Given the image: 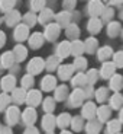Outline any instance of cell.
Listing matches in <instances>:
<instances>
[{
	"label": "cell",
	"mask_w": 123,
	"mask_h": 134,
	"mask_svg": "<svg viewBox=\"0 0 123 134\" xmlns=\"http://www.w3.org/2000/svg\"><path fill=\"white\" fill-rule=\"evenodd\" d=\"M100 28H101V24H100V20L96 19V18H93V19L90 20V24H88V29L93 31V32H99Z\"/></svg>",
	"instance_id": "obj_7"
},
{
	"label": "cell",
	"mask_w": 123,
	"mask_h": 134,
	"mask_svg": "<svg viewBox=\"0 0 123 134\" xmlns=\"http://www.w3.org/2000/svg\"><path fill=\"white\" fill-rule=\"evenodd\" d=\"M120 118H122V121H123V109H122V114H120Z\"/></svg>",
	"instance_id": "obj_19"
},
{
	"label": "cell",
	"mask_w": 123,
	"mask_h": 134,
	"mask_svg": "<svg viewBox=\"0 0 123 134\" xmlns=\"http://www.w3.org/2000/svg\"><path fill=\"white\" fill-rule=\"evenodd\" d=\"M28 35V26L26 25H20V26L16 28V38L17 40H23Z\"/></svg>",
	"instance_id": "obj_5"
},
{
	"label": "cell",
	"mask_w": 123,
	"mask_h": 134,
	"mask_svg": "<svg viewBox=\"0 0 123 134\" xmlns=\"http://www.w3.org/2000/svg\"><path fill=\"white\" fill-rule=\"evenodd\" d=\"M101 13H103L104 19H110V18H112V15H113V10L109 7V9H103V12H101Z\"/></svg>",
	"instance_id": "obj_16"
},
{
	"label": "cell",
	"mask_w": 123,
	"mask_h": 134,
	"mask_svg": "<svg viewBox=\"0 0 123 134\" xmlns=\"http://www.w3.org/2000/svg\"><path fill=\"white\" fill-rule=\"evenodd\" d=\"M4 44V34L0 32V45H3Z\"/></svg>",
	"instance_id": "obj_18"
},
{
	"label": "cell",
	"mask_w": 123,
	"mask_h": 134,
	"mask_svg": "<svg viewBox=\"0 0 123 134\" xmlns=\"http://www.w3.org/2000/svg\"><path fill=\"white\" fill-rule=\"evenodd\" d=\"M19 19H20L19 12H16V10H12V12H10V10H9V15H7V24H9V25H15Z\"/></svg>",
	"instance_id": "obj_2"
},
{
	"label": "cell",
	"mask_w": 123,
	"mask_h": 134,
	"mask_svg": "<svg viewBox=\"0 0 123 134\" xmlns=\"http://www.w3.org/2000/svg\"><path fill=\"white\" fill-rule=\"evenodd\" d=\"M88 10H90V13L93 16H97L99 13L103 12V4L100 0H91L90 2V6H88Z\"/></svg>",
	"instance_id": "obj_1"
},
{
	"label": "cell",
	"mask_w": 123,
	"mask_h": 134,
	"mask_svg": "<svg viewBox=\"0 0 123 134\" xmlns=\"http://www.w3.org/2000/svg\"><path fill=\"white\" fill-rule=\"evenodd\" d=\"M58 34H60V26L58 25H49L47 28V35L49 38H55Z\"/></svg>",
	"instance_id": "obj_6"
},
{
	"label": "cell",
	"mask_w": 123,
	"mask_h": 134,
	"mask_svg": "<svg viewBox=\"0 0 123 134\" xmlns=\"http://www.w3.org/2000/svg\"><path fill=\"white\" fill-rule=\"evenodd\" d=\"M32 9L33 10H41L43 9V4H45V0H32Z\"/></svg>",
	"instance_id": "obj_10"
},
{
	"label": "cell",
	"mask_w": 123,
	"mask_h": 134,
	"mask_svg": "<svg viewBox=\"0 0 123 134\" xmlns=\"http://www.w3.org/2000/svg\"><path fill=\"white\" fill-rule=\"evenodd\" d=\"M52 18H54L52 10H51V9H43V10H42V13H41V18H39V20L42 22V24H45V22H48V20H51Z\"/></svg>",
	"instance_id": "obj_4"
},
{
	"label": "cell",
	"mask_w": 123,
	"mask_h": 134,
	"mask_svg": "<svg viewBox=\"0 0 123 134\" xmlns=\"http://www.w3.org/2000/svg\"><path fill=\"white\" fill-rule=\"evenodd\" d=\"M119 29H120V25L117 24V22H113V24L109 25V34L112 35V37H114V35L119 32Z\"/></svg>",
	"instance_id": "obj_9"
},
{
	"label": "cell",
	"mask_w": 123,
	"mask_h": 134,
	"mask_svg": "<svg viewBox=\"0 0 123 134\" xmlns=\"http://www.w3.org/2000/svg\"><path fill=\"white\" fill-rule=\"evenodd\" d=\"M57 20L60 22L61 25H67L68 24V20H70V15L67 13V12H62V13H60L57 16Z\"/></svg>",
	"instance_id": "obj_8"
},
{
	"label": "cell",
	"mask_w": 123,
	"mask_h": 134,
	"mask_svg": "<svg viewBox=\"0 0 123 134\" xmlns=\"http://www.w3.org/2000/svg\"><path fill=\"white\" fill-rule=\"evenodd\" d=\"M67 34H68V37H75L77 34H78V29H77V26L71 25V26L68 28V31H67Z\"/></svg>",
	"instance_id": "obj_14"
},
{
	"label": "cell",
	"mask_w": 123,
	"mask_h": 134,
	"mask_svg": "<svg viewBox=\"0 0 123 134\" xmlns=\"http://www.w3.org/2000/svg\"><path fill=\"white\" fill-rule=\"evenodd\" d=\"M15 3H16V0H0V9L3 12H9V10H12Z\"/></svg>",
	"instance_id": "obj_3"
},
{
	"label": "cell",
	"mask_w": 123,
	"mask_h": 134,
	"mask_svg": "<svg viewBox=\"0 0 123 134\" xmlns=\"http://www.w3.org/2000/svg\"><path fill=\"white\" fill-rule=\"evenodd\" d=\"M41 42H42V37H41L39 34H35L32 37V40H30V44H32V45H39Z\"/></svg>",
	"instance_id": "obj_12"
},
{
	"label": "cell",
	"mask_w": 123,
	"mask_h": 134,
	"mask_svg": "<svg viewBox=\"0 0 123 134\" xmlns=\"http://www.w3.org/2000/svg\"><path fill=\"white\" fill-rule=\"evenodd\" d=\"M116 63H117V66H123V53L116 55Z\"/></svg>",
	"instance_id": "obj_17"
},
{
	"label": "cell",
	"mask_w": 123,
	"mask_h": 134,
	"mask_svg": "<svg viewBox=\"0 0 123 134\" xmlns=\"http://www.w3.org/2000/svg\"><path fill=\"white\" fill-rule=\"evenodd\" d=\"M119 128H120V124L117 121H113L109 125V133H116V131H119Z\"/></svg>",
	"instance_id": "obj_11"
},
{
	"label": "cell",
	"mask_w": 123,
	"mask_h": 134,
	"mask_svg": "<svg viewBox=\"0 0 123 134\" xmlns=\"http://www.w3.org/2000/svg\"><path fill=\"white\" fill-rule=\"evenodd\" d=\"M75 2L77 0H64V7L65 9H74L75 7Z\"/></svg>",
	"instance_id": "obj_13"
},
{
	"label": "cell",
	"mask_w": 123,
	"mask_h": 134,
	"mask_svg": "<svg viewBox=\"0 0 123 134\" xmlns=\"http://www.w3.org/2000/svg\"><path fill=\"white\" fill-rule=\"evenodd\" d=\"M25 20H26V24H28V25H33V24H35V15L28 13L26 16H25Z\"/></svg>",
	"instance_id": "obj_15"
}]
</instances>
